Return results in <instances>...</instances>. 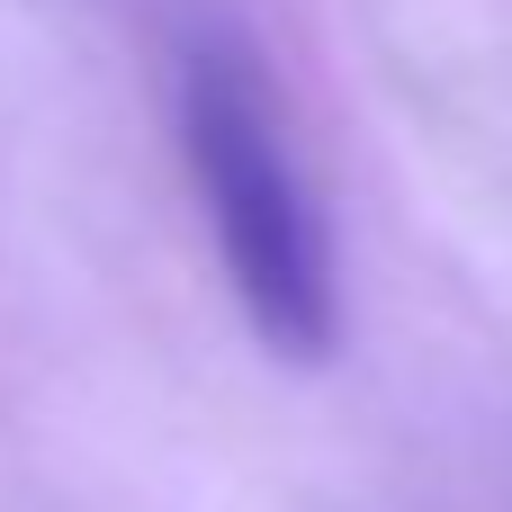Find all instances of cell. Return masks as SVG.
Segmentation results:
<instances>
[{"label": "cell", "mask_w": 512, "mask_h": 512, "mask_svg": "<svg viewBox=\"0 0 512 512\" xmlns=\"http://www.w3.org/2000/svg\"><path fill=\"white\" fill-rule=\"evenodd\" d=\"M180 144H189L225 279H234L252 333L297 369L333 360V342H342L333 234H324V207H315L288 135H279L270 81L252 72L243 45H216V36L189 45V63H180Z\"/></svg>", "instance_id": "cell-1"}]
</instances>
